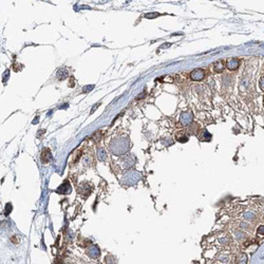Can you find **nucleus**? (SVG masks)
Returning a JSON list of instances; mask_svg holds the SVG:
<instances>
[{"mask_svg":"<svg viewBox=\"0 0 264 264\" xmlns=\"http://www.w3.org/2000/svg\"><path fill=\"white\" fill-rule=\"evenodd\" d=\"M205 77V72L203 69H195L190 73V78L193 80H202Z\"/></svg>","mask_w":264,"mask_h":264,"instance_id":"obj_1","label":"nucleus"},{"mask_svg":"<svg viewBox=\"0 0 264 264\" xmlns=\"http://www.w3.org/2000/svg\"><path fill=\"white\" fill-rule=\"evenodd\" d=\"M227 68L229 70H231V71H234V70H237V68H238L239 66V60L238 59H236V58H231V59H229V60L227 61Z\"/></svg>","mask_w":264,"mask_h":264,"instance_id":"obj_2","label":"nucleus"},{"mask_svg":"<svg viewBox=\"0 0 264 264\" xmlns=\"http://www.w3.org/2000/svg\"><path fill=\"white\" fill-rule=\"evenodd\" d=\"M224 68H225L224 60H219L217 62H215V64H213V70H215V72H222L224 70Z\"/></svg>","mask_w":264,"mask_h":264,"instance_id":"obj_3","label":"nucleus"},{"mask_svg":"<svg viewBox=\"0 0 264 264\" xmlns=\"http://www.w3.org/2000/svg\"><path fill=\"white\" fill-rule=\"evenodd\" d=\"M51 159V152H50L49 149H44L41 153V161L44 163H48Z\"/></svg>","mask_w":264,"mask_h":264,"instance_id":"obj_4","label":"nucleus"},{"mask_svg":"<svg viewBox=\"0 0 264 264\" xmlns=\"http://www.w3.org/2000/svg\"><path fill=\"white\" fill-rule=\"evenodd\" d=\"M68 75H69V72H68L67 69L58 70V72H57V78L58 79H60V80H62V79H66L68 77Z\"/></svg>","mask_w":264,"mask_h":264,"instance_id":"obj_5","label":"nucleus"},{"mask_svg":"<svg viewBox=\"0 0 264 264\" xmlns=\"http://www.w3.org/2000/svg\"><path fill=\"white\" fill-rule=\"evenodd\" d=\"M177 141H179V142H181V143L187 142V141H188V135L185 134L184 132H181V133H179L177 135Z\"/></svg>","mask_w":264,"mask_h":264,"instance_id":"obj_6","label":"nucleus"},{"mask_svg":"<svg viewBox=\"0 0 264 264\" xmlns=\"http://www.w3.org/2000/svg\"><path fill=\"white\" fill-rule=\"evenodd\" d=\"M11 210H12L11 204H8V205H6V215H9V212L11 211Z\"/></svg>","mask_w":264,"mask_h":264,"instance_id":"obj_7","label":"nucleus"},{"mask_svg":"<svg viewBox=\"0 0 264 264\" xmlns=\"http://www.w3.org/2000/svg\"><path fill=\"white\" fill-rule=\"evenodd\" d=\"M157 15H159L157 13H155V14H147L146 15V17H157Z\"/></svg>","mask_w":264,"mask_h":264,"instance_id":"obj_8","label":"nucleus"}]
</instances>
